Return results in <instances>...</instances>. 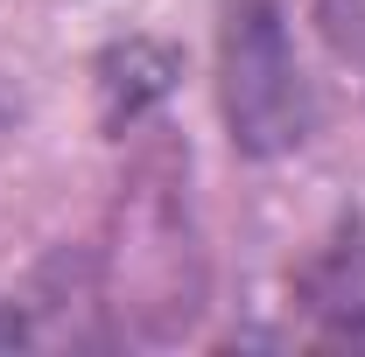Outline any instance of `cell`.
<instances>
[{
    "mask_svg": "<svg viewBox=\"0 0 365 357\" xmlns=\"http://www.w3.org/2000/svg\"><path fill=\"white\" fill-rule=\"evenodd\" d=\"M218 98H225L232 147L274 161L309 140V85L274 0H225L218 7Z\"/></svg>",
    "mask_w": 365,
    "mask_h": 357,
    "instance_id": "obj_1",
    "label": "cell"
},
{
    "mask_svg": "<svg viewBox=\"0 0 365 357\" xmlns=\"http://www.w3.org/2000/svg\"><path fill=\"white\" fill-rule=\"evenodd\" d=\"M295 294H302V309L323 322L330 343L365 351V224H344V231L323 245Z\"/></svg>",
    "mask_w": 365,
    "mask_h": 357,
    "instance_id": "obj_2",
    "label": "cell"
},
{
    "mask_svg": "<svg viewBox=\"0 0 365 357\" xmlns=\"http://www.w3.org/2000/svg\"><path fill=\"white\" fill-rule=\"evenodd\" d=\"M21 336H29V329H21V315H14V309H0V351H14Z\"/></svg>",
    "mask_w": 365,
    "mask_h": 357,
    "instance_id": "obj_3",
    "label": "cell"
}]
</instances>
